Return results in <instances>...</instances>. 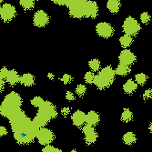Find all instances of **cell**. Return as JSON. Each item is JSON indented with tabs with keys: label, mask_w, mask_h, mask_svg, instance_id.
I'll list each match as a JSON object with an SVG mask.
<instances>
[{
	"label": "cell",
	"mask_w": 152,
	"mask_h": 152,
	"mask_svg": "<svg viewBox=\"0 0 152 152\" xmlns=\"http://www.w3.org/2000/svg\"><path fill=\"white\" fill-rule=\"evenodd\" d=\"M9 123L14 134V139L18 143L21 145L29 144L37 137L39 129L22 109L9 118Z\"/></svg>",
	"instance_id": "6da1fadb"
},
{
	"label": "cell",
	"mask_w": 152,
	"mask_h": 152,
	"mask_svg": "<svg viewBox=\"0 0 152 152\" xmlns=\"http://www.w3.org/2000/svg\"><path fill=\"white\" fill-rule=\"evenodd\" d=\"M66 7L69 9V15L75 18H96L99 14V6L95 1L66 0Z\"/></svg>",
	"instance_id": "7a4b0ae2"
},
{
	"label": "cell",
	"mask_w": 152,
	"mask_h": 152,
	"mask_svg": "<svg viewBox=\"0 0 152 152\" xmlns=\"http://www.w3.org/2000/svg\"><path fill=\"white\" fill-rule=\"evenodd\" d=\"M22 103L23 99L18 93L14 91L10 92L6 96L0 106V114L9 119L14 114H16L21 109Z\"/></svg>",
	"instance_id": "3957f363"
},
{
	"label": "cell",
	"mask_w": 152,
	"mask_h": 152,
	"mask_svg": "<svg viewBox=\"0 0 152 152\" xmlns=\"http://www.w3.org/2000/svg\"><path fill=\"white\" fill-rule=\"evenodd\" d=\"M58 116V110L51 102L46 101L44 104L38 108V111L37 115L35 116L33 122L35 123V125L38 128H45L47 126L48 122L55 118Z\"/></svg>",
	"instance_id": "277c9868"
},
{
	"label": "cell",
	"mask_w": 152,
	"mask_h": 152,
	"mask_svg": "<svg viewBox=\"0 0 152 152\" xmlns=\"http://www.w3.org/2000/svg\"><path fill=\"white\" fill-rule=\"evenodd\" d=\"M116 77L115 70L110 66H107L95 76L93 83L99 89H106L112 85Z\"/></svg>",
	"instance_id": "5b68a950"
},
{
	"label": "cell",
	"mask_w": 152,
	"mask_h": 152,
	"mask_svg": "<svg viewBox=\"0 0 152 152\" xmlns=\"http://www.w3.org/2000/svg\"><path fill=\"white\" fill-rule=\"evenodd\" d=\"M140 29H141L140 24L132 17H128L123 22L122 30L125 33V35H128L129 37L137 36L140 33Z\"/></svg>",
	"instance_id": "8992f818"
},
{
	"label": "cell",
	"mask_w": 152,
	"mask_h": 152,
	"mask_svg": "<svg viewBox=\"0 0 152 152\" xmlns=\"http://www.w3.org/2000/svg\"><path fill=\"white\" fill-rule=\"evenodd\" d=\"M37 139L39 142V144L43 146H48L50 143L53 142L55 136L52 130L47 129V128H41L38 129V132L37 134Z\"/></svg>",
	"instance_id": "52a82bcc"
},
{
	"label": "cell",
	"mask_w": 152,
	"mask_h": 152,
	"mask_svg": "<svg viewBox=\"0 0 152 152\" xmlns=\"http://www.w3.org/2000/svg\"><path fill=\"white\" fill-rule=\"evenodd\" d=\"M17 16V10L16 7L12 6L11 4H4L0 7V18L5 22H8L12 20Z\"/></svg>",
	"instance_id": "ba28073f"
},
{
	"label": "cell",
	"mask_w": 152,
	"mask_h": 152,
	"mask_svg": "<svg viewBox=\"0 0 152 152\" xmlns=\"http://www.w3.org/2000/svg\"><path fill=\"white\" fill-rule=\"evenodd\" d=\"M96 31L99 37L104 38L111 37L114 33V28L107 22H100L96 26Z\"/></svg>",
	"instance_id": "9c48e42d"
},
{
	"label": "cell",
	"mask_w": 152,
	"mask_h": 152,
	"mask_svg": "<svg viewBox=\"0 0 152 152\" xmlns=\"http://www.w3.org/2000/svg\"><path fill=\"white\" fill-rule=\"evenodd\" d=\"M136 59L137 58L134 55V53H132V51H130L129 49L122 50L118 56L119 64L128 66H130L131 65H133L136 62Z\"/></svg>",
	"instance_id": "30bf717a"
},
{
	"label": "cell",
	"mask_w": 152,
	"mask_h": 152,
	"mask_svg": "<svg viewBox=\"0 0 152 152\" xmlns=\"http://www.w3.org/2000/svg\"><path fill=\"white\" fill-rule=\"evenodd\" d=\"M82 131L85 135V142L88 145L94 144L96 140H98L99 135L93 127H90L86 124V125L82 128Z\"/></svg>",
	"instance_id": "8fae6325"
},
{
	"label": "cell",
	"mask_w": 152,
	"mask_h": 152,
	"mask_svg": "<svg viewBox=\"0 0 152 152\" xmlns=\"http://www.w3.org/2000/svg\"><path fill=\"white\" fill-rule=\"evenodd\" d=\"M49 22V17L44 10H38L35 13L33 18V23L36 26L44 27Z\"/></svg>",
	"instance_id": "7c38bea8"
},
{
	"label": "cell",
	"mask_w": 152,
	"mask_h": 152,
	"mask_svg": "<svg viewBox=\"0 0 152 152\" xmlns=\"http://www.w3.org/2000/svg\"><path fill=\"white\" fill-rule=\"evenodd\" d=\"M72 122L77 127H82L86 123V114L81 111V110H77L75 111L71 117Z\"/></svg>",
	"instance_id": "4fadbf2b"
},
{
	"label": "cell",
	"mask_w": 152,
	"mask_h": 152,
	"mask_svg": "<svg viewBox=\"0 0 152 152\" xmlns=\"http://www.w3.org/2000/svg\"><path fill=\"white\" fill-rule=\"evenodd\" d=\"M100 117L96 111H89L86 114V124L90 127H95L99 123Z\"/></svg>",
	"instance_id": "5bb4252c"
},
{
	"label": "cell",
	"mask_w": 152,
	"mask_h": 152,
	"mask_svg": "<svg viewBox=\"0 0 152 152\" xmlns=\"http://www.w3.org/2000/svg\"><path fill=\"white\" fill-rule=\"evenodd\" d=\"M19 79H20V77H19L18 73L16 70H9L7 77H6V78H5V80L11 86L17 85L18 83L19 82Z\"/></svg>",
	"instance_id": "9a60e30c"
},
{
	"label": "cell",
	"mask_w": 152,
	"mask_h": 152,
	"mask_svg": "<svg viewBox=\"0 0 152 152\" xmlns=\"http://www.w3.org/2000/svg\"><path fill=\"white\" fill-rule=\"evenodd\" d=\"M19 83H21L25 87H31L35 84V77L30 73H26L20 77Z\"/></svg>",
	"instance_id": "2e32d148"
},
{
	"label": "cell",
	"mask_w": 152,
	"mask_h": 152,
	"mask_svg": "<svg viewBox=\"0 0 152 152\" xmlns=\"http://www.w3.org/2000/svg\"><path fill=\"white\" fill-rule=\"evenodd\" d=\"M137 88V85L133 79H129L125 84L123 85V90L127 94H132L134 93Z\"/></svg>",
	"instance_id": "e0dca14e"
},
{
	"label": "cell",
	"mask_w": 152,
	"mask_h": 152,
	"mask_svg": "<svg viewBox=\"0 0 152 152\" xmlns=\"http://www.w3.org/2000/svg\"><path fill=\"white\" fill-rule=\"evenodd\" d=\"M107 7L110 13L116 14L120 9V1H118V0H109L107 3Z\"/></svg>",
	"instance_id": "ac0fdd59"
},
{
	"label": "cell",
	"mask_w": 152,
	"mask_h": 152,
	"mask_svg": "<svg viewBox=\"0 0 152 152\" xmlns=\"http://www.w3.org/2000/svg\"><path fill=\"white\" fill-rule=\"evenodd\" d=\"M131 69H130V66H124V65H121L119 64L115 69V73L116 75H119V76H122V77H126L128 76L129 73H130Z\"/></svg>",
	"instance_id": "d6986e66"
},
{
	"label": "cell",
	"mask_w": 152,
	"mask_h": 152,
	"mask_svg": "<svg viewBox=\"0 0 152 152\" xmlns=\"http://www.w3.org/2000/svg\"><path fill=\"white\" fill-rule=\"evenodd\" d=\"M119 42H120V45L124 48L128 49V48H129L132 45V43H133V37H129L128 35H124V36L120 37Z\"/></svg>",
	"instance_id": "ffe728a7"
},
{
	"label": "cell",
	"mask_w": 152,
	"mask_h": 152,
	"mask_svg": "<svg viewBox=\"0 0 152 152\" xmlns=\"http://www.w3.org/2000/svg\"><path fill=\"white\" fill-rule=\"evenodd\" d=\"M122 140H123V142L125 144L132 145V144H134L136 142L137 137H136V136H135V134L133 132H127V133L124 134Z\"/></svg>",
	"instance_id": "44dd1931"
},
{
	"label": "cell",
	"mask_w": 152,
	"mask_h": 152,
	"mask_svg": "<svg viewBox=\"0 0 152 152\" xmlns=\"http://www.w3.org/2000/svg\"><path fill=\"white\" fill-rule=\"evenodd\" d=\"M133 118V113L130 109L129 108H124L122 114H121V120L124 122H129Z\"/></svg>",
	"instance_id": "7402d4cb"
},
{
	"label": "cell",
	"mask_w": 152,
	"mask_h": 152,
	"mask_svg": "<svg viewBox=\"0 0 152 152\" xmlns=\"http://www.w3.org/2000/svg\"><path fill=\"white\" fill-rule=\"evenodd\" d=\"M88 66L90 67V69L92 70L91 72H96V71H99L100 67H101V65H100V62H99V59L94 58V59H91L88 62Z\"/></svg>",
	"instance_id": "603a6c76"
},
{
	"label": "cell",
	"mask_w": 152,
	"mask_h": 152,
	"mask_svg": "<svg viewBox=\"0 0 152 152\" xmlns=\"http://www.w3.org/2000/svg\"><path fill=\"white\" fill-rule=\"evenodd\" d=\"M147 80H148V76L144 73H139L135 76V82L137 85L139 84L140 86H143V85H145Z\"/></svg>",
	"instance_id": "cb8c5ba5"
},
{
	"label": "cell",
	"mask_w": 152,
	"mask_h": 152,
	"mask_svg": "<svg viewBox=\"0 0 152 152\" xmlns=\"http://www.w3.org/2000/svg\"><path fill=\"white\" fill-rule=\"evenodd\" d=\"M19 4L25 10H31L35 7L34 0H21L19 1Z\"/></svg>",
	"instance_id": "d4e9b609"
},
{
	"label": "cell",
	"mask_w": 152,
	"mask_h": 152,
	"mask_svg": "<svg viewBox=\"0 0 152 152\" xmlns=\"http://www.w3.org/2000/svg\"><path fill=\"white\" fill-rule=\"evenodd\" d=\"M44 102H45V100L41 98V96H35L34 99H31V105L37 108H39L41 106H42L44 104Z\"/></svg>",
	"instance_id": "484cf974"
},
{
	"label": "cell",
	"mask_w": 152,
	"mask_h": 152,
	"mask_svg": "<svg viewBox=\"0 0 152 152\" xmlns=\"http://www.w3.org/2000/svg\"><path fill=\"white\" fill-rule=\"evenodd\" d=\"M87 91V88L85 85H82V84H79L77 88H76V93L77 96H82L83 95H84Z\"/></svg>",
	"instance_id": "4316f807"
},
{
	"label": "cell",
	"mask_w": 152,
	"mask_h": 152,
	"mask_svg": "<svg viewBox=\"0 0 152 152\" xmlns=\"http://www.w3.org/2000/svg\"><path fill=\"white\" fill-rule=\"evenodd\" d=\"M41 152H63L61 149L54 147V146H51V145H48V146H46Z\"/></svg>",
	"instance_id": "83f0119b"
},
{
	"label": "cell",
	"mask_w": 152,
	"mask_h": 152,
	"mask_svg": "<svg viewBox=\"0 0 152 152\" xmlns=\"http://www.w3.org/2000/svg\"><path fill=\"white\" fill-rule=\"evenodd\" d=\"M94 78H95V75L93 72L91 71H88L86 73L85 75V81L88 83V84H92L93 81H94Z\"/></svg>",
	"instance_id": "f1b7e54d"
},
{
	"label": "cell",
	"mask_w": 152,
	"mask_h": 152,
	"mask_svg": "<svg viewBox=\"0 0 152 152\" xmlns=\"http://www.w3.org/2000/svg\"><path fill=\"white\" fill-rule=\"evenodd\" d=\"M140 21L143 24H148L150 21V16L147 12H143L141 15H140Z\"/></svg>",
	"instance_id": "f546056e"
},
{
	"label": "cell",
	"mask_w": 152,
	"mask_h": 152,
	"mask_svg": "<svg viewBox=\"0 0 152 152\" xmlns=\"http://www.w3.org/2000/svg\"><path fill=\"white\" fill-rule=\"evenodd\" d=\"M60 81L63 82L65 85L69 84V83L72 81V77H71L70 75H68V74H65V75H63V77L60 78Z\"/></svg>",
	"instance_id": "4dcf8cb0"
},
{
	"label": "cell",
	"mask_w": 152,
	"mask_h": 152,
	"mask_svg": "<svg viewBox=\"0 0 152 152\" xmlns=\"http://www.w3.org/2000/svg\"><path fill=\"white\" fill-rule=\"evenodd\" d=\"M66 99L68 100V101H73L76 99V96H75V94L70 92V91H66Z\"/></svg>",
	"instance_id": "1f68e13d"
},
{
	"label": "cell",
	"mask_w": 152,
	"mask_h": 152,
	"mask_svg": "<svg viewBox=\"0 0 152 152\" xmlns=\"http://www.w3.org/2000/svg\"><path fill=\"white\" fill-rule=\"evenodd\" d=\"M142 96H143L144 99H151V96H152V90L151 89L145 90V92L143 93Z\"/></svg>",
	"instance_id": "d6a6232c"
},
{
	"label": "cell",
	"mask_w": 152,
	"mask_h": 152,
	"mask_svg": "<svg viewBox=\"0 0 152 152\" xmlns=\"http://www.w3.org/2000/svg\"><path fill=\"white\" fill-rule=\"evenodd\" d=\"M8 69L7 67H3L2 69H0V77H1L4 80H5V78H6V77H7V73H8Z\"/></svg>",
	"instance_id": "836d02e7"
},
{
	"label": "cell",
	"mask_w": 152,
	"mask_h": 152,
	"mask_svg": "<svg viewBox=\"0 0 152 152\" xmlns=\"http://www.w3.org/2000/svg\"><path fill=\"white\" fill-rule=\"evenodd\" d=\"M70 111H71L70 107H63V108H61V114L64 117H66L68 114L70 113Z\"/></svg>",
	"instance_id": "e575fe53"
},
{
	"label": "cell",
	"mask_w": 152,
	"mask_h": 152,
	"mask_svg": "<svg viewBox=\"0 0 152 152\" xmlns=\"http://www.w3.org/2000/svg\"><path fill=\"white\" fill-rule=\"evenodd\" d=\"M7 134V129L5 127L0 126V137H3Z\"/></svg>",
	"instance_id": "d590c367"
},
{
	"label": "cell",
	"mask_w": 152,
	"mask_h": 152,
	"mask_svg": "<svg viewBox=\"0 0 152 152\" xmlns=\"http://www.w3.org/2000/svg\"><path fill=\"white\" fill-rule=\"evenodd\" d=\"M53 2L57 5H59V6H66V0H54Z\"/></svg>",
	"instance_id": "8d00e7d4"
},
{
	"label": "cell",
	"mask_w": 152,
	"mask_h": 152,
	"mask_svg": "<svg viewBox=\"0 0 152 152\" xmlns=\"http://www.w3.org/2000/svg\"><path fill=\"white\" fill-rule=\"evenodd\" d=\"M4 86H5V80L0 77V93H1L4 89Z\"/></svg>",
	"instance_id": "74e56055"
},
{
	"label": "cell",
	"mask_w": 152,
	"mask_h": 152,
	"mask_svg": "<svg viewBox=\"0 0 152 152\" xmlns=\"http://www.w3.org/2000/svg\"><path fill=\"white\" fill-rule=\"evenodd\" d=\"M48 77L49 79L53 80V79H54V75H53L52 73H48Z\"/></svg>",
	"instance_id": "f35d334b"
},
{
	"label": "cell",
	"mask_w": 152,
	"mask_h": 152,
	"mask_svg": "<svg viewBox=\"0 0 152 152\" xmlns=\"http://www.w3.org/2000/svg\"><path fill=\"white\" fill-rule=\"evenodd\" d=\"M151 129H152V125L150 124V125H149V130H151Z\"/></svg>",
	"instance_id": "ab89813d"
},
{
	"label": "cell",
	"mask_w": 152,
	"mask_h": 152,
	"mask_svg": "<svg viewBox=\"0 0 152 152\" xmlns=\"http://www.w3.org/2000/svg\"><path fill=\"white\" fill-rule=\"evenodd\" d=\"M70 152H78V151H77V150H75V149H73V150H71Z\"/></svg>",
	"instance_id": "60d3db41"
},
{
	"label": "cell",
	"mask_w": 152,
	"mask_h": 152,
	"mask_svg": "<svg viewBox=\"0 0 152 152\" xmlns=\"http://www.w3.org/2000/svg\"><path fill=\"white\" fill-rule=\"evenodd\" d=\"M2 2H3L2 0H0V4H2Z\"/></svg>",
	"instance_id": "b9f144b4"
}]
</instances>
